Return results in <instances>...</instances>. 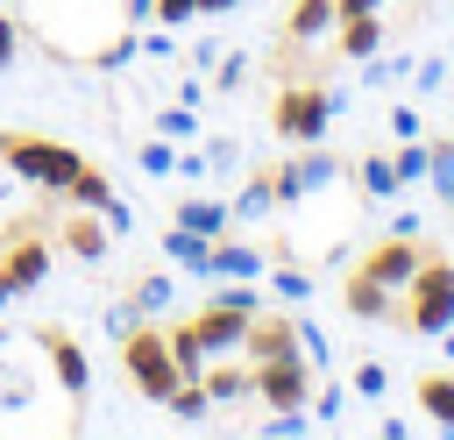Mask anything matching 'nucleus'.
Segmentation results:
<instances>
[{
	"instance_id": "f257e3e1",
	"label": "nucleus",
	"mask_w": 454,
	"mask_h": 440,
	"mask_svg": "<svg viewBox=\"0 0 454 440\" xmlns=\"http://www.w3.org/2000/svg\"><path fill=\"white\" fill-rule=\"evenodd\" d=\"M156 0H21V35L43 43L57 64H92L114 71L135 57V35Z\"/></svg>"
},
{
	"instance_id": "f03ea898",
	"label": "nucleus",
	"mask_w": 454,
	"mask_h": 440,
	"mask_svg": "<svg viewBox=\"0 0 454 440\" xmlns=\"http://www.w3.org/2000/svg\"><path fill=\"white\" fill-rule=\"evenodd\" d=\"M454 326V263L426 248V263L404 284V334H447Z\"/></svg>"
},
{
	"instance_id": "7ed1b4c3",
	"label": "nucleus",
	"mask_w": 454,
	"mask_h": 440,
	"mask_svg": "<svg viewBox=\"0 0 454 440\" xmlns=\"http://www.w3.org/2000/svg\"><path fill=\"white\" fill-rule=\"evenodd\" d=\"M0 163H7L14 177L43 185V192H71V177L85 170V156H78V149L43 142V135H7V142H0Z\"/></svg>"
},
{
	"instance_id": "20e7f679",
	"label": "nucleus",
	"mask_w": 454,
	"mask_h": 440,
	"mask_svg": "<svg viewBox=\"0 0 454 440\" xmlns=\"http://www.w3.org/2000/svg\"><path fill=\"white\" fill-rule=\"evenodd\" d=\"M121 369H128V383H135L149 405H163V397L184 383V369H177L170 341H163V334H149V326H128V334H121Z\"/></svg>"
},
{
	"instance_id": "39448f33",
	"label": "nucleus",
	"mask_w": 454,
	"mask_h": 440,
	"mask_svg": "<svg viewBox=\"0 0 454 440\" xmlns=\"http://www.w3.org/2000/svg\"><path fill=\"white\" fill-rule=\"evenodd\" d=\"M426 248H433V241H426L419 227H390V234L355 263V277H369V284H383V291H397V298H404V284H411V270L426 263Z\"/></svg>"
},
{
	"instance_id": "423d86ee",
	"label": "nucleus",
	"mask_w": 454,
	"mask_h": 440,
	"mask_svg": "<svg viewBox=\"0 0 454 440\" xmlns=\"http://www.w3.org/2000/svg\"><path fill=\"white\" fill-rule=\"evenodd\" d=\"M326 121H333V92H326L319 78H291V85L277 92V135H284V142H319Z\"/></svg>"
},
{
	"instance_id": "0eeeda50",
	"label": "nucleus",
	"mask_w": 454,
	"mask_h": 440,
	"mask_svg": "<svg viewBox=\"0 0 454 440\" xmlns=\"http://www.w3.org/2000/svg\"><path fill=\"white\" fill-rule=\"evenodd\" d=\"M43 270H50V234H43V220H14V227H7V248H0V284H7V291H28V284H43Z\"/></svg>"
},
{
	"instance_id": "6e6552de",
	"label": "nucleus",
	"mask_w": 454,
	"mask_h": 440,
	"mask_svg": "<svg viewBox=\"0 0 454 440\" xmlns=\"http://www.w3.org/2000/svg\"><path fill=\"white\" fill-rule=\"evenodd\" d=\"M270 177H277V206H291V199H305V192H326V185L340 177V156L319 149V142H298V156L277 163Z\"/></svg>"
},
{
	"instance_id": "1a4fd4ad",
	"label": "nucleus",
	"mask_w": 454,
	"mask_h": 440,
	"mask_svg": "<svg viewBox=\"0 0 454 440\" xmlns=\"http://www.w3.org/2000/svg\"><path fill=\"white\" fill-rule=\"evenodd\" d=\"M255 376V405H312V362L284 355V362H248Z\"/></svg>"
},
{
	"instance_id": "9d476101",
	"label": "nucleus",
	"mask_w": 454,
	"mask_h": 440,
	"mask_svg": "<svg viewBox=\"0 0 454 440\" xmlns=\"http://www.w3.org/2000/svg\"><path fill=\"white\" fill-rule=\"evenodd\" d=\"M35 348L50 355V369H57V383H64L71 397H85V390H92V362H85V348H78V334H64V326H43V334H35Z\"/></svg>"
},
{
	"instance_id": "9b49d317",
	"label": "nucleus",
	"mask_w": 454,
	"mask_h": 440,
	"mask_svg": "<svg viewBox=\"0 0 454 440\" xmlns=\"http://www.w3.org/2000/svg\"><path fill=\"white\" fill-rule=\"evenodd\" d=\"M57 241H64V255H78V263H99V255L114 248V227H106L92 206H71V220L57 227Z\"/></svg>"
},
{
	"instance_id": "f8f14e48",
	"label": "nucleus",
	"mask_w": 454,
	"mask_h": 440,
	"mask_svg": "<svg viewBox=\"0 0 454 440\" xmlns=\"http://www.w3.org/2000/svg\"><path fill=\"white\" fill-rule=\"evenodd\" d=\"M284 355H305V341H298V326L291 319H248V341H241V362H284Z\"/></svg>"
},
{
	"instance_id": "ddd939ff",
	"label": "nucleus",
	"mask_w": 454,
	"mask_h": 440,
	"mask_svg": "<svg viewBox=\"0 0 454 440\" xmlns=\"http://www.w3.org/2000/svg\"><path fill=\"white\" fill-rule=\"evenodd\" d=\"M199 277H262V248H248V241H213L206 248V263H199Z\"/></svg>"
},
{
	"instance_id": "4468645a",
	"label": "nucleus",
	"mask_w": 454,
	"mask_h": 440,
	"mask_svg": "<svg viewBox=\"0 0 454 440\" xmlns=\"http://www.w3.org/2000/svg\"><path fill=\"white\" fill-rule=\"evenodd\" d=\"M199 383H206V397H213V405L255 397V376H248V362H227V355H213V362L199 369Z\"/></svg>"
},
{
	"instance_id": "2eb2a0df",
	"label": "nucleus",
	"mask_w": 454,
	"mask_h": 440,
	"mask_svg": "<svg viewBox=\"0 0 454 440\" xmlns=\"http://www.w3.org/2000/svg\"><path fill=\"white\" fill-rule=\"evenodd\" d=\"M333 0H291V14H284V35L291 43H319V35H333Z\"/></svg>"
},
{
	"instance_id": "dca6fc26",
	"label": "nucleus",
	"mask_w": 454,
	"mask_h": 440,
	"mask_svg": "<svg viewBox=\"0 0 454 440\" xmlns=\"http://www.w3.org/2000/svg\"><path fill=\"white\" fill-rule=\"evenodd\" d=\"M333 43H340L348 64H369V57L383 50V21H376V14H362V21H333Z\"/></svg>"
},
{
	"instance_id": "f3484780",
	"label": "nucleus",
	"mask_w": 454,
	"mask_h": 440,
	"mask_svg": "<svg viewBox=\"0 0 454 440\" xmlns=\"http://www.w3.org/2000/svg\"><path fill=\"white\" fill-rule=\"evenodd\" d=\"M227 220H234V206H220V199H177V227H192V234H206V241H220L227 234Z\"/></svg>"
},
{
	"instance_id": "a211bd4d",
	"label": "nucleus",
	"mask_w": 454,
	"mask_h": 440,
	"mask_svg": "<svg viewBox=\"0 0 454 440\" xmlns=\"http://www.w3.org/2000/svg\"><path fill=\"white\" fill-rule=\"evenodd\" d=\"M419 412H426L433 426H447V433H454V369L419 376Z\"/></svg>"
},
{
	"instance_id": "6ab92c4d",
	"label": "nucleus",
	"mask_w": 454,
	"mask_h": 440,
	"mask_svg": "<svg viewBox=\"0 0 454 440\" xmlns=\"http://www.w3.org/2000/svg\"><path fill=\"white\" fill-rule=\"evenodd\" d=\"M355 185H362V199H397V192H404V177H397L390 156H362V163H355Z\"/></svg>"
},
{
	"instance_id": "aec40b11",
	"label": "nucleus",
	"mask_w": 454,
	"mask_h": 440,
	"mask_svg": "<svg viewBox=\"0 0 454 440\" xmlns=\"http://www.w3.org/2000/svg\"><path fill=\"white\" fill-rule=\"evenodd\" d=\"M426 185L454 206V135H426Z\"/></svg>"
},
{
	"instance_id": "412c9836",
	"label": "nucleus",
	"mask_w": 454,
	"mask_h": 440,
	"mask_svg": "<svg viewBox=\"0 0 454 440\" xmlns=\"http://www.w3.org/2000/svg\"><path fill=\"white\" fill-rule=\"evenodd\" d=\"M262 213H277V177H270V170H255V177L234 192V220H262Z\"/></svg>"
},
{
	"instance_id": "4be33fe9",
	"label": "nucleus",
	"mask_w": 454,
	"mask_h": 440,
	"mask_svg": "<svg viewBox=\"0 0 454 440\" xmlns=\"http://www.w3.org/2000/svg\"><path fill=\"white\" fill-rule=\"evenodd\" d=\"M206 248H213L206 234H192V227H177V220H170V234H163V255H170V263L199 270V263H206Z\"/></svg>"
},
{
	"instance_id": "5701e85b",
	"label": "nucleus",
	"mask_w": 454,
	"mask_h": 440,
	"mask_svg": "<svg viewBox=\"0 0 454 440\" xmlns=\"http://www.w3.org/2000/svg\"><path fill=\"white\" fill-rule=\"evenodd\" d=\"M128 298H135L142 312H163V305L177 298V284H170V270H149V277H135V284H128Z\"/></svg>"
},
{
	"instance_id": "b1692460",
	"label": "nucleus",
	"mask_w": 454,
	"mask_h": 440,
	"mask_svg": "<svg viewBox=\"0 0 454 440\" xmlns=\"http://www.w3.org/2000/svg\"><path fill=\"white\" fill-rule=\"evenodd\" d=\"M163 405H170V419H184V426L213 412V397H206V383H199V376H184V383H177V390H170Z\"/></svg>"
},
{
	"instance_id": "393cba45",
	"label": "nucleus",
	"mask_w": 454,
	"mask_h": 440,
	"mask_svg": "<svg viewBox=\"0 0 454 440\" xmlns=\"http://www.w3.org/2000/svg\"><path fill=\"white\" fill-rule=\"evenodd\" d=\"M64 199H71V206H92V213H99V206L114 199V192H106V170H99V163H85V170L71 177V192H64Z\"/></svg>"
},
{
	"instance_id": "a878e982",
	"label": "nucleus",
	"mask_w": 454,
	"mask_h": 440,
	"mask_svg": "<svg viewBox=\"0 0 454 440\" xmlns=\"http://www.w3.org/2000/svg\"><path fill=\"white\" fill-rule=\"evenodd\" d=\"M156 135H163V142L199 135V106H184V99H177V106H163V114H156Z\"/></svg>"
},
{
	"instance_id": "bb28decb",
	"label": "nucleus",
	"mask_w": 454,
	"mask_h": 440,
	"mask_svg": "<svg viewBox=\"0 0 454 440\" xmlns=\"http://www.w3.org/2000/svg\"><path fill=\"white\" fill-rule=\"evenodd\" d=\"M348 390H355V397H369V405H376V397H383V390H390V369H383V362H355V369H348Z\"/></svg>"
},
{
	"instance_id": "cd10ccee",
	"label": "nucleus",
	"mask_w": 454,
	"mask_h": 440,
	"mask_svg": "<svg viewBox=\"0 0 454 440\" xmlns=\"http://www.w3.org/2000/svg\"><path fill=\"white\" fill-rule=\"evenodd\" d=\"M241 78H248V57H241V50H227V57H213V85H220V92H234Z\"/></svg>"
},
{
	"instance_id": "c85d7f7f",
	"label": "nucleus",
	"mask_w": 454,
	"mask_h": 440,
	"mask_svg": "<svg viewBox=\"0 0 454 440\" xmlns=\"http://www.w3.org/2000/svg\"><path fill=\"white\" fill-rule=\"evenodd\" d=\"M135 156H142V170H156V177L177 170V149H170V142H142V135H135Z\"/></svg>"
},
{
	"instance_id": "c756f323",
	"label": "nucleus",
	"mask_w": 454,
	"mask_h": 440,
	"mask_svg": "<svg viewBox=\"0 0 454 440\" xmlns=\"http://www.w3.org/2000/svg\"><path fill=\"white\" fill-rule=\"evenodd\" d=\"M270 284H277V298H284V305H305V298H312V277H305V270H277Z\"/></svg>"
},
{
	"instance_id": "7c9ffc66",
	"label": "nucleus",
	"mask_w": 454,
	"mask_h": 440,
	"mask_svg": "<svg viewBox=\"0 0 454 440\" xmlns=\"http://www.w3.org/2000/svg\"><path fill=\"white\" fill-rule=\"evenodd\" d=\"M411 85H419V92H440V85H447V57H419V64H411Z\"/></svg>"
},
{
	"instance_id": "2f4dec72",
	"label": "nucleus",
	"mask_w": 454,
	"mask_h": 440,
	"mask_svg": "<svg viewBox=\"0 0 454 440\" xmlns=\"http://www.w3.org/2000/svg\"><path fill=\"white\" fill-rule=\"evenodd\" d=\"M390 163H397V177H404V185H411V177H426V135H419V142H404Z\"/></svg>"
},
{
	"instance_id": "473e14b6",
	"label": "nucleus",
	"mask_w": 454,
	"mask_h": 440,
	"mask_svg": "<svg viewBox=\"0 0 454 440\" xmlns=\"http://www.w3.org/2000/svg\"><path fill=\"white\" fill-rule=\"evenodd\" d=\"M14 57H21V21H14V14L0 7V71H7Z\"/></svg>"
},
{
	"instance_id": "72a5a7b5",
	"label": "nucleus",
	"mask_w": 454,
	"mask_h": 440,
	"mask_svg": "<svg viewBox=\"0 0 454 440\" xmlns=\"http://www.w3.org/2000/svg\"><path fill=\"white\" fill-rule=\"evenodd\" d=\"M390 135H397V142H419V135H426L419 106H397V114H390Z\"/></svg>"
},
{
	"instance_id": "f704fd0d",
	"label": "nucleus",
	"mask_w": 454,
	"mask_h": 440,
	"mask_svg": "<svg viewBox=\"0 0 454 440\" xmlns=\"http://www.w3.org/2000/svg\"><path fill=\"white\" fill-rule=\"evenodd\" d=\"M340 405H348V390H340V383H326V390H319V405H312V419H319V426H333V419H340Z\"/></svg>"
},
{
	"instance_id": "c9c22d12",
	"label": "nucleus",
	"mask_w": 454,
	"mask_h": 440,
	"mask_svg": "<svg viewBox=\"0 0 454 440\" xmlns=\"http://www.w3.org/2000/svg\"><path fill=\"white\" fill-rule=\"evenodd\" d=\"M135 319H142V305H135V298H121V305H114V312H106V334H114V341H121V334H128V326H135Z\"/></svg>"
},
{
	"instance_id": "e433bc0d",
	"label": "nucleus",
	"mask_w": 454,
	"mask_h": 440,
	"mask_svg": "<svg viewBox=\"0 0 454 440\" xmlns=\"http://www.w3.org/2000/svg\"><path fill=\"white\" fill-rule=\"evenodd\" d=\"M340 21H362V14H383V0H333Z\"/></svg>"
},
{
	"instance_id": "4c0bfd02",
	"label": "nucleus",
	"mask_w": 454,
	"mask_h": 440,
	"mask_svg": "<svg viewBox=\"0 0 454 440\" xmlns=\"http://www.w3.org/2000/svg\"><path fill=\"white\" fill-rule=\"evenodd\" d=\"M177 99H184V106H199V99H206V78H199V71H184V78H177Z\"/></svg>"
},
{
	"instance_id": "58836bf2",
	"label": "nucleus",
	"mask_w": 454,
	"mask_h": 440,
	"mask_svg": "<svg viewBox=\"0 0 454 440\" xmlns=\"http://www.w3.org/2000/svg\"><path fill=\"white\" fill-rule=\"evenodd\" d=\"M227 7H241V0H199V14H227Z\"/></svg>"
},
{
	"instance_id": "ea45409f",
	"label": "nucleus",
	"mask_w": 454,
	"mask_h": 440,
	"mask_svg": "<svg viewBox=\"0 0 454 440\" xmlns=\"http://www.w3.org/2000/svg\"><path fill=\"white\" fill-rule=\"evenodd\" d=\"M447 362H454V326H447Z\"/></svg>"
},
{
	"instance_id": "a19ab883",
	"label": "nucleus",
	"mask_w": 454,
	"mask_h": 440,
	"mask_svg": "<svg viewBox=\"0 0 454 440\" xmlns=\"http://www.w3.org/2000/svg\"><path fill=\"white\" fill-rule=\"evenodd\" d=\"M7 298H14V291H7V284H0V305H7Z\"/></svg>"
}]
</instances>
